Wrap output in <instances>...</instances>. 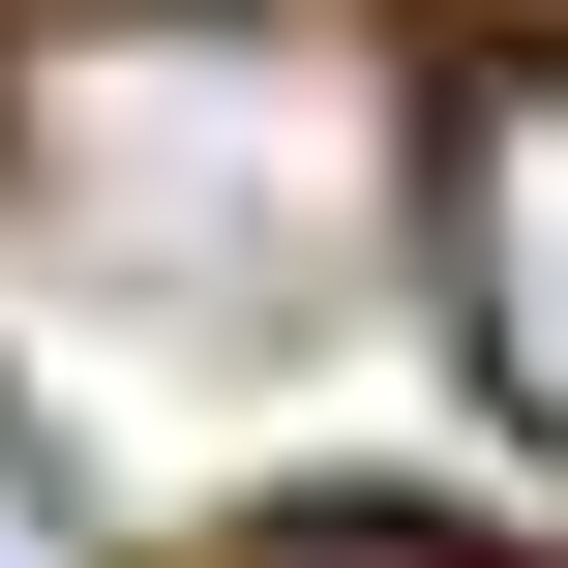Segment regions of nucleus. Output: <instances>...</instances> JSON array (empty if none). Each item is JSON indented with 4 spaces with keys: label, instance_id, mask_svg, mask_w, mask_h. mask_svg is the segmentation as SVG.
Returning <instances> with one entry per match:
<instances>
[{
    "label": "nucleus",
    "instance_id": "nucleus-1",
    "mask_svg": "<svg viewBox=\"0 0 568 568\" xmlns=\"http://www.w3.org/2000/svg\"><path fill=\"white\" fill-rule=\"evenodd\" d=\"M329 150H359V120H329V60H300L270 0H90V30L30 60V210H60L150 329H300L329 240H359Z\"/></svg>",
    "mask_w": 568,
    "mask_h": 568
},
{
    "label": "nucleus",
    "instance_id": "nucleus-2",
    "mask_svg": "<svg viewBox=\"0 0 568 568\" xmlns=\"http://www.w3.org/2000/svg\"><path fill=\"white\" fill-rule=\"evenodd\" d=\"M419 240H449V359H479V389L568 449V30L449 90V150H419Z\"/></svg>",
    "mask_w": 568,
    "mask_h": 568
},
{
    "label": "nucleus",
    "instance_id": "nucleus-3",
    "mask_svg": "<svg viewBox=\"0 0 568 568\" xmlns=\"http://www.w3.org/2000/svg\"><path fill=\"white\" fill-rule=\"evenodd\" d=\"M240 568H509V539H449V509H270Z\"/></svg>",
    "mask_w": 568,
    "mask_h": 568
},
{
    "label": "nucleus",
    "instance_id": "nucleus-4",
    "mask_svg": "<svg viewBox=\"0 0 568 568\" xmlns=\"http://www.w3.org/2000/svg\"><path fill=\"white\" fill-rule=\"evenodd\" d=\"M0 568H90V509H60V449L0 419Z\"/></svg>",
    "mask_w": 568,
    "mask_h": 568
},
{
    "label": "nucleus",
    "instance_id": "nucleus-5",
    "mask_svg": "<svg viewBox=\"0 0 568 568\" xmlns=\"http://www.w3.org/2000/svg\"><path fill=\"white\" fill-rule=\"evenodd\" d=\"M60 30H90V0H60Z\"/></svg>",
    "mask_w": 568,
    "mask_h": 568
}]
</instances>
